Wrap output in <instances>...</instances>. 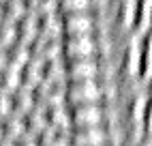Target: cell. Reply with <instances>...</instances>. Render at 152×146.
<instances>
[{
    "instance_id": "7c38bea8",
    "label": "cell",
    "mask_w": 152,
    "mask_h": 146,
    "mask_svg": "<svg viewBox=\"0 0 152 146\" xmlns=\"http://www.w3.org/2000/svg\"><path fill=\"white\" fill-rule=\"evenodd\" d=\"M4 19V7H2V2H0V22Z\"/></svg>"
},
{
    "instance_id": "6da1fadb",
    "label": "cell",
    "mask_w": 152,
    "mask_h": 146,
    "mask_svg": "<svg viewBox=\"0 0 152 146\" xmlns=\"http://www.w3.org/2000/svg\"><path fill=\"white\" fill-rule=\"evenodd\" d=\"M66 105H84V103H105V86L101 77L64 82Z\"/></svg>"
},
{
    "instance_id": "52a82bcc",
    "label": "cell",
    "mask_w": 152,
    "mask_h": 146,
    "mask_svg": "<svg viewBox=\"0 0 152 146\" xmlns=\"http://www.w3.org/2000/svg\"><path fill=\"white\" fill-rule=\"evenodd\" d=\"M2 125H4V138L7 140H13V142L22 140L24 135L30 131L26 116H24V114H17V112H13L11 116H7L2 120Z\"/></svg>"
},
{
    "instance_id": "5b68a950",
    "label": "cell",
    "mask_w": 152,
    "mask_h": 146,
    "mask_svg": "<svg viewBox=\"0 0 152 146\" xmlns=\"http://www.w3.org/2000/svg\"><path fill=\"white\" fill-rule=\"evenodd\" d=\"M69 146H111L109 127L107 125H94V127L69 129Z\"/></svg>"
},
{
    "instance_id": "3957f363",
    "label": "cell",
    "mask_w": 152,
    "mask_h": 146,
    "mask_svg": "<svg viewBox=\"0 0 152 146\" xmlns=\"http://www.w3.org/2000/svg\"><path fill=\"white\" fill-rule=\"evenodd\" d=\"M60 19H62V37L64 35H96L101 30L96 11L60 13Z\"/></svg>"
},
{
    "instance_id": "5bb4252c",
    "label": "cell",
    "mask_w": 152,
    "mask_h": 146,
    "mask_svg": "<svg viewBox=\"0 0 152 146\" xmlns=\"http://www.w3.org/2000/svg\"><path fill=\"white\" fill-rule=\"evenodd\" d=\"M0 2H7V0H0Z\"/></svg>"
},
{
    "instance_id": "8fae6325",
    "label": "cell",
    "mask_w": 152,
    "mask_h": 146,
    "mask_svg": "<svg viewBox=\"0 0 152 146\" xmlns=\"http://www.w3.org/2000/svg\"><path fill=\"white\" fill-rule=\"evenodd\" d=\"M0 140H4V125H2V120H0Z\"/></svg>"
},
{
    "instance_id": "7a4b0ae2",
    "label": "cell",
    "mask_w": 152,
    "mask_h": 146,
    "mask_svg": "<svg viewBox=\"0 0 152 146\" xmlns=\"http://www.w3.org/2000/svg\"><path fill=\"white\" fill-rule=\"evenodd\" d=\"M62 58H99V35H64L60 39Z\"/></svg>"
},
{
    "instance_id": "ba28073f",
    "label": "cell",
    "mask_w": 152,
    "mask_h": 146,
    "mask_svg": "<svg viewBox=\"0 0 152 146\" xmlns=\"http://www.w3.org/2000/svg\"><path fill=\"white\" fill-rule=\"evenodd\" d=\"M150 0H135V17L133 32H148L150 30Z\"/></svg>"
},
{
    "instance_id": "30bf717a",
    "label": "cell",
    "mask_w": 152,
    "mask_h": 146,
    "mask_svg": "<svg viewBox=\"0 0 152 146\" xmlns=\"http://www.w3.org/2000/svg\"><path fill=\"white\" fill-rule=\"evenodd\" d=\"M13 112H15V105H13V92L0 90V120H4L7 116H11Z\"/></svg>"
},
{
    "instance_id": "4fadbf2b",
    "label": "cell",
    "mask_w": 152,
    "mask_h": 146,
    "mask_svg": "<svg viewBox=\"0 0 152 146\" xmlns=\"http://www.w3.org/2000/svg\"><path fill=\"white\" fill-rule=\"evenodd\" d=\"M0 90H2V82H0Z\"/></svg>"
},
{
    "instance_id": "8992f818",
    "label": "cell",
    "mask_w": 152,
    "mask_h": 146,
    "mask_svg": "<svg viewBox=\"0 0 152 146\" xmlns=\"http://www.w3.org/2000/svg\"><path fill=\"white\" fill-rule=\"evenodd\" d=\"M64 82L101 77V58H62Z\"/></svg>"
},
{
    "instance_id": "277c9868",
    "label": "cell",
    "mask_w": 152,
    "mask_h": 146,
    "mask_svg": "<svg viewBox=\"0 0 152 146\" xmlns=\"http://www.w3.org/2000/svg\"><path fill=\"white\" fill-rule=\"evenodd\" d=\"M69 120L73 127H94L107 122L105 103H84V105H69Z\"/></svg>"
},
{
    "instance_id": "9c48e42d",
    "label": "cell",
    "mask_w": 152,
    "mask_h": 146,
    "mask_svg": "<svg viewBox=\"0 0 152 146\" xmlns=\"http://www.w3.org/2000/svg\"><path fill=\"white\" fill-rule=\"evenodd\" d=\"M60 13H77V11H96V0H58Z\"/></svg>"
}]
</instances>
